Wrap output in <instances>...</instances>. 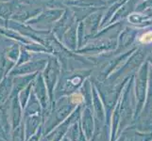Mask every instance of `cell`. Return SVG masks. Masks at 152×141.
I'll return each mask as SVG.
<instances>
[{"label": "cell", "mask_w": 152, "mask_h": 141, "mask_svg": "<svg viewBox=\"0 0 152 141\" xmlns=\"http://www.w3.org/2000/svg\"><path fill=\"white\" fill-rule=\"evenodd\" d=\"M21 0H10L6 2H0V18L5 21L10 20L16 12L21 4Z\"/></svg>", "instance_id": "1"}, {"label": "cell", "mask_w": 152, "mask_h": 141, "mask_svg": "<svg viewBox=\"0 0 152 141\" xmlns=\"http://www.w3.org/2000/svg\"><path fill=\"white\" fill-rule=\"evenodd\" d=\"M0 33L3 34L5 37H7L12 40L17 41V43H20L21 44H27L30 41L23 36L22 34H20L17 31H15L13 29H10L8 27H0Z\"/></svg>", "instance_id": "2"}, {"label": "cell", "mask_w": 152, "mask_h": 141, "mask_svg": "<svg viewBox=\"0 0 152 141\" xmlns=\"http://www.w3.org/2000/svg\"><path fill=\"white\" fill-rule=\"evenodd\" d=\"M21 48H22V45H21L20 43H17L15 41L13 44L10 45L9 48H7L5 50V54H6V56L10 60H12L13 62L16 63V61L19 59V56L21 53Z\"/></svg>", "instance_id": "3"}, {"label": "cell", "mask_w": 152, "mask_h": 141, "mask_svg": "<svg viewBox=\"0 0 152 141\" xmlns=\"http://www.w3.org/2000/svg\"><path fill=\"white\" fill-rule=\"evenodd\" d=\"M21 45H22V44H21ZM29 53H30L29 51H28L27 49H25L24 47L22 46V48H21V53H20V56H19V59L17 60L18 64H21V63H23V62L27 61L28 59L30 56Z\"/></svg>", "instance_id": "4"}, {"label": "cell", "mask_w": 152, "mask_h": 141, "mask_svg": "<svg viewBox=\"0 0 152 141\" xmlns=\"http://www.w3.org/2000/svg\"><path fill=\"white\" fill-rule=\"evenodd\" d=\"M140 40L141 43H152V31L150 32H148L144 34L142 37L140 38Z\"/></svg>", "instance_id": "5"}, {"label": "cell", "mask_w": 152, "mask_h": 141, "mask_svg": "<svg viewBox=\"0 0 152 141\" xmlns=\"http://www.w3.org/2000/svg\"><path fill=\"white\" fill-rule=\"evenodd\" d=\"M71 101L73 103H80L82 101H83V97L81 94L80 93H75V94H73V95L71 96Z\"/></svg>", "instance_id": "6"}, {"label": "cell", "mask_w": 152, "mask_h": 141, "mask_svg": "<svg viewBox=\"0 0 152 141\" xmlns=\"http://www.w3.org/2000/svg\"><path fill=\"white\" fill-rule=\"evenodd\" d=\"M6 1H10V0H0V2H6Z\"/></svg>", "instance_id": "7"}, {"label": "cell", "mask_w": 152, "mask_h": 141, "mask_svg": "<svg viewBox=\"0 0 152 141\" xmlns=\"http://www.w3.org/2000/svg\"><path fill=\"white\" fill-rule=\"evenodd\" d=\"M21 1H23V2H27L28 0H21Z\"/></svg>", "instance_id": "8"}]
</instances>
